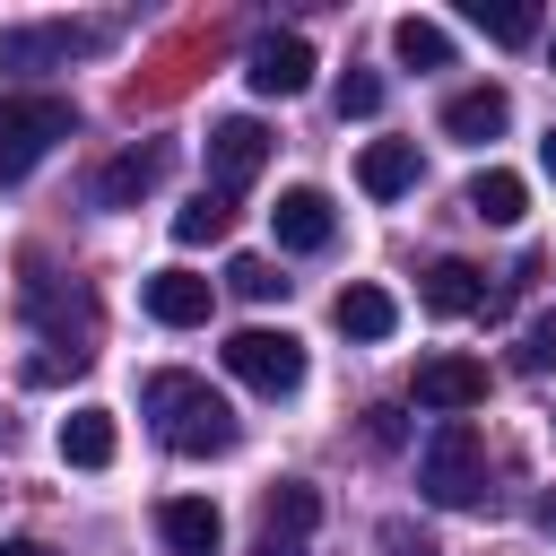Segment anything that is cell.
Returning a JSON list of instances; mask_svg holds the SVG:
<instances>
[{"label":"cell","instance_id":"obj_1","mask_svg":"<svg viewBox=\"0 0 556 556\" xmlns=\"http://www.w3.org/2000/svg\"><path fill=\"white\" fill-rule=\"evenodd\" d=\"M139 408L156 417V443L165 452H182V460H217V452H235V408L200 382V374H148V391H139Z\"/></svg>","mask_w":556,"mask_h":556},{"label":"cell","instance_id":"obj_2","mask_svg":"<svg viewBox=\"0 0 556 556\" xmlns=\"http://www.w3.org/2000/svg\"><path fill=\"white\" fill-rule=\"evenodd\" d=\"M478 486H486V443H478L469 417H443L426 434V452H417V495L460 513V504H478Z\"/></svg>","mask_w":556,"mask_h":556},{"label":"cell","instance_id":"obj_3","mask_svg":"<svg viewBox=\"0 0 556 556\" xmlns=\"http://www.w3.org/2000/svg\"><path fill=\"white\" fill-rule=\"evenodd\" d=\"M70 104L61 96H0V182H26L61 139H70Z\"/></svg>","mask_w":556,"mask_h":556},{"label":"cell","instance_id":"obj_4","mask_svg":"<svg viewBox=\"0 0 556 556\" xmlns=\"http://www.w3.org/2000/svg\"><path fill=\"white\" fill-rule=\"evenodd\" d=\"M226 374H235V382H252V391H269V400H287V391H304V339H295V330L252 321V330H235V339H226Z\"/></svg>","mask_w":556,"mask_h":556},{"label":"cell","instance_id":"obj_5","mask_svg":"<svg viewBox=\"0 0 556 556\" xmlns=\"http://www.w3.org/2000/svg\"><path fill=\"white\" fill-rule=\"evenodd\" d=\"M261 165H269V130H261L252 113L208 122V191H235V182H252Z\"/></svg>","mask_w":556,"mask_h":556},{"label":"cell","instance_id":"obj_6","mask_svg":"<svg viewBox=\"0 0 556 556\" xmlns=\"http://www.w3.org/2000/svg\"><path fill=\"white\" fill-rule=\"evenodd\" d=\"M243 78H252V96H304L313 87V43L304 35H261Z\"/></svg>","mask_w":556,"mask_h":556},{"label":"cell","instance_id":"obj_7","mask_svg":"<svg viewBox=\"0 0 556 556\" xmlns=\"http://www.w3.org/2000/svg\"><path fill=\"white\" fill-rule=\"evenodd\" d=\"M269 235H278L287 252H321V243L339 235V208H330V191H313V182L278 191V208H269Z\"/></svg>","mask_w":556,"mask_h":556},{"label":"cell","instance_id":"obj_8","mask_svg":"<svg viewBox=\"0 0 556 556\" xmlns=\"http://www.w3.org/2000/svg\"><path fill=\"white\" fill-rule=\"evenodd\" d=\"M139 304H148V321H165V330H200L217 295H208L200 269H156V278L139 287Z\"/></svg>","mask_w":556,"mask_h":556},{"label":"cell","instance_id":"obj_9","mask_svg":"<svg viewBox=\"0 0 556 556\" xmlns=\"http://www.w3.org/2000/svg\"><path fill=\"white\" fill-rule=\"evenodd\" d=\"M478 400H486V365H478V356H426V365H417V408L460 417V408H478Z\"/></svg>","mask_w":556,"mask_h":556},{"label":"cell","instance_id":"obj_10","mask_svg":"<svg viewBox=\"0 0 556 556\" xmlns=\"http://www.w3.org/2000/svg\"><path fill=\"white\" fill-rule=\"evenodd\" d=\"M156 539H165L174 556H217L226 521H217L208 495H165V504H156Z\"/></svg>","mask_w":556,"mask_h":556},{"label":"cell","instance_id":"obj_11","mask_svg":"<svg viewBox=\"0 0 556 556\" xmlns=\"http://www.w3.org/2000/svg\"><path fill=\"white\" fill-rule=\"evenodd\" d=\"M156 182H165V148H156V139H148V148H122V156L96 174V208H139Z\"/></svg>","mask_w":556,"mask_h":556},{"label":"cell","instance_id":"obj_12","mask_svg":"<svg viewBox=\"0 0 556 556\" xmlns=\"http://www.w3.org/2000/svg\"><path fill=\"white\" fill-rule=\"evenodd\" d=\"M504 122H513V96H504V87H460V96L443 104V130H452V139H469V148L504 139Z\"/></svg>","mask_w":556,"mask_h":556},{"label":"cell","instance_id":"obj_13","mask_svg":"<svg viewBox=\"0 0 556 556\" xmlns=\"http://www.w3.org/2000/svg\"><path fill=\"white\" fill-rule=\"evenodd\" d=\"M417 295H426V313H443V321L486 313V269H469V261H434V269L417 278Z\"/></svg>","mask_w":556,"mask_h":556},{"label":"cell","instance_id":"obj_14","mask_svg":"<svg viewBox=\"0 0 556 556\" xmlns=\"http://www.w3.org/2000/svg\"><path fill=\"white\" fill-rule=\"evenodd\" d=\"M122 434H113V408H70L61 417V460L70 469H113Z\"/></svg>","mask_w":556,"mask_h":556},{"label":"cell","instance_id":"obj_15","mask_svg":"<svg viewBox=\"0 0 556 556\" xmlns=\"http://www.w3.org/2000/svg\"><path fill=\"white\" fill-rule=\"evenodd\" d=\"M356 182H365V200H400V191H417V148H408V139H374V148L356 156Z\"/></svg>","mask_w":556,"mask_h":556},{"label":"cell","instance_id":"obj_16","mask_svg":"<svg viewBox=\"0 0 556 556\" xmlns=\"http://www.w3.org/2000/svg\"><path fill=\"white\" fill-rule=\"evenodd\" d=\"M226 226H235V191H191V200L174 208V243H182V252L226 243Z\"/></svg>","mask_w":556,"mask_h":556},{"label":"cell","instance_id":"obj_17","mask_svg":"<svg viewBox=\"0 0 556 556\" xmlns=\"http://www.w3.org/2000/svg\"><path fill=\"white\" fill-rule=\"evenodd\" d=\"M521 208H530V182H521V174L486 165V174L469 182V217H486V226H521Z\"/></svg>","mask_w":556,"mask_h":556},{"label":"cell","instance_id":"obj_18","mask_svg":"<svg viewBox=\"0 0 556 556\" xmlns=\"http://www.w3.org/2000/svg\"><path fill=\"white\" fill-rule=\"evenodd\" d=\"M330 313H339V330H348V339H391V330H400V304H391L382 287H339V304H330Z\"/></svg>","mask_w":556,"mask_h":556},{"label":"cell","instance_id":"obj_19","mask_svg":"<svg viewBox=\"0 0 556 556\" xmlns=\"http://www.w3.org/2000/svg\"><path fill=\"white\" fill-rule=\"evenodd\" d=\"M87 35H70V26H17V35H0V61L9 70H35V61H61V52H78Z\"/></svg>","mask_w":556,"mask_h":556},{"label":"cell","instance_id":"obj_20","mask_svg":"<svg viewBox=\"0 0 556 556\" xmlns=\"http://www.w3.org/2000/svg\"><path fill=\"white\" fill-rule=\"evenodd\" d=\"M391 52H400L408 70H452V35H443L434 17H400V26H391Z\"/></svg>","mask_w":556,"mask_h":556},{"label":"cell","instance_id":"obj_21","mask_svg":"<svg viewBox=\"0 0 556 556\" xmlns=\"http://www.w3.org/2000/svg\"><path fill=\"white\" fill-rule=\"evenodd\" d=\"M261 513H269V530H287V539H304V530L321 521V495H313L304 478H278V486L261 495Z\"/></svg>","mask_w":556,"mask_h":556},{"label":"cell","instance_id":"obj_22","mask_svg":"<svg viewBox=\"0 0 556 556\" xmlns=\"http://www.w3.org/2000/svg\"><path fill=\"white\" fill-rule=\"evenodd\" d=\"M469 26L495 35V43H530L539 35V9L530 0H469Z\"/></svg>","mask_w":556,"mask_h":556},{"label":"cell","instance_id":"obj_23","mask_svg":"<svg viewBox=\"0 0 556 556\" xmlns=\"http://www.w3.org/2000/svg\"><path fill=\"white\" fill-rule=\"evenodd\" d=\"M374 113H382V78L374 70H348L339 78V122H374Z\"/></svg>","mask_w":556,"mask_h":556},{"label":"cell","instance_id":"obj_24","mask_svg":"<svg viewBox=\"0 0 556 556\" xmlns=\"http://www.w3.org/2000/svg\"><path fill=\"white\" fill-rule=\"evenodd\" d=\"M226 287H235V295H252V304H269V295H287V278H278L269 261H252V252H243V261L226 269Z\"/></svg>","mask_w":556,"mask_h":556},{"label":"cell","instance_id":"obj_25","mask_svg":"<svg viewBox=\"0 0 556 556\" xmlns=\"http://www.w3.org/2000/svg\"><path fill=\"white\" fill-rule=\"evenodd\" d=\"M513 365H521V374H547V365H556V313H539V321L521 330V348H513Z\"/></svg>","mask_w":556,"mask_h":556},{"label":"cell","instance_id":"obj_26","mask_svg":"<svg viewBox=\"0 0 556 556\" xmlns=\"http://www.w3.org/2000/svg\"><path fill=\"white\" fill-rule=\"evenodd\" d=\"M252 556H304V539H287V530H261V547Z\"/></svg>","mask_w":556,"mask_h":556},{"label":"cell","instance_id":"obj_27","mask_svg":"<svg viewBox=\"0 0 556 556\" xmlns=\"http://www.w3.org/2000/svg\"><path fill=\"white\" fill-rule=\"evenodd\" d=\"M0 556H43V547L35 539H0Z\"/></svg>","mask_w":556,"mask_h":556},{"label":"cell","instance_id":"obj_28","mask_svg":"<svg viewBox=\"0 0 556 556\" xmlns=\"http://www.w3.org/2000/svg\"><path fill=\"white\" fill-rule=\"evenodd\" d=\"M539 165H547V182H556V130H547V148H539Z\"/></svg>","mask_w":556,"mask_h":556}]
</instances>
